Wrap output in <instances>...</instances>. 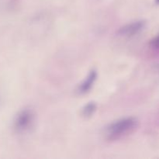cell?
Here are the masks:
<instances>
[{
  "label": "cell",
  "instance_id": "cell-1",
  "mask_svg": "<svg viewBox=\"0 0 159 159\" xmlns=\"http://www.w3.org/2000/svg\"><path fill=\"white\" fill-rule=\"evenodd\" d=\"M135 117H124L109 124L105 129V138L109 141L122 140L134 134L138 127Z\"/></svg>",
  "mask_w": 159,
  "mask_h": 159
},
{
  "label": "cell",
  "instance_id": "cell-2",
  "mask_svg": "<svg viewBox=\"0 0 159 159\" xmlns=\"http://www.w3.org/2000/svg\"><path fill=\"white\" fill-rule=\"evenodd\" d=\"M34 121V114L32 110L25 109L20 111L16 116L14 121L15 130L19 133L26 131L32 127Z\"/></svg>",
  "mask_w": 159,
  "mask_h": 159
},
{
  "label": "cell",
  "instance_id": "cell-3",
  "mask_svg": "<svg viewBox=\"0 0 159 159\" xmlns=\"http://www.w3.org/2000/svg\"><path fill=\"white\" fill-rule=\"evenodd\" d=\"M145 26V22L144 20H138L132 22L128 24L124 25L118 30L117 34L119 36L124 37H130L139 34Z\"/></svg>",
  "mask_w": 159,
  "mask_h": 159
},
{
  "label": "cell",
  "instance_id": "cell-4",
  "mask_svg": "<svg viewBox=\"0 0 159 159\" xmlns=\"http://www.w3.org/2000/svg\"><path fill=\"white\" fill-rule=\"evenodd\" d=\"M96 78H97V72L96 70H92L86 76V78L79 85V89H78L79 93L80 94H85V93H88L94 85Z\"/></svg>",
  "mask_w": 159,
  "mask_h": 159
},
{
  "label": "cell",
  "instance_id": "cell-5",
  "mask_svg": "<svg viewBox=\"0 0 159 159\" xmlns=\"http://www.w3.org/2000/svg\"><path fill=\"white\" fill-rule=\"evenodd\" d=\"M96 110V105L94 102H89L83 109V114L85 116H90L94 113Z\"/></svg>",
  "mask_w": 159,
  "mask_h": 159
},
{
  "label": "cell",
  "instance_id": "cell-6",
  "mask_svg": "<svg viewBox=\"0 0 159 159\" xmlns=\"http://www.w3.org/2000/svg\"><path fill=\"white\" fill-rule=\"evenodd\" d=\"M150 47L154 50H159V34L151 40Z\"/></svg>",
  "mask_w": 159,
  "mask_h": 159
},
{
  "label": "cell",
  "instance_id": "cell-7",
  "mask_svg": "<svg viewBox=\"0 0 159 159\" xmlns=\"http://www.w3.org/2000/svg\"><path fill=\"white\" fill-rule=\"evenodd\" d=\"M155 2H156V4H159V0H155Z\"/></svg>",
  "mask_w": 159,
  "mask_h": 159
},
{
  "label": "cell",
  "instance_id": "cell-8",
  "mask_svg": "<svg viewBox=\"0 0 159 159\" xmlns=\"http://www.w3.org/2000/svg\"><path fill=\"white\" fill-rule=\"evenodd\" d=\"M158 68H159V66H158Z\"/></svg>",
  "mask_w": 159,
  "mask_h": 159
}]
</instances>
